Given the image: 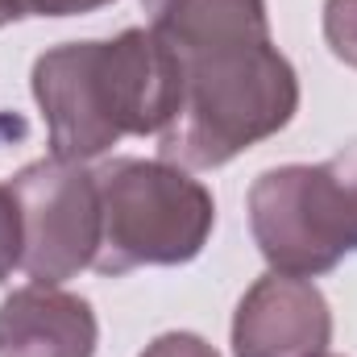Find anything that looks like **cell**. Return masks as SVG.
Returning <instances> with one entry per match:
<instances>
[{
  "label": "cell",
  "instance_id": "7c38bea8",
  "mask_svg": "<svg viewBox=\"0 0 357 357\" xmlns=\"http://www.w3.org/2000/svg\"><path fill=\"white\" fill-rule=\"evenodd\" d=\"M112 0H25V13L33 17H79V13H96Z\"/></svg>",
  "mask_w": 357,
  "mask_h": 357
},
{
  "label": "cell",
  "instance_id": "8992f818",
  "mask_svg": "<svg viewBox=\"0 0 357 357\" xmlns=\"http://www.w3.org/2000/svg\"><path fill=\"white\" fill-rule=\"evenodd\" d=\"M333 341V312L312 278L262 274L233 312V357H320Z\"/></svg>",
  "mask_w": 357,
  "mask_h": 357
},
{
  "label": "cell",
  "instance_id": "ba28073f",
  "mask_svg": "<svg viewBox=\"0 0 357 357\" xmlns=\"http://www.w3.org/2000/svg\"><path fill=\"white\" fill-rule=\"evenodd\" d=\"M146 29L167 46H187L229 33H270L266 0H142Z\"/></svg>",
  "mask_w": 357,
  "mask_h": 357
},
{
  "label": "cell",
  "instance_id": "30bf717a",
  "mask_svg": "<svg viewBox=\"0 0 357 357\" xmlns=\"http://www.w3.org/2000/svg\"><path fill=\"white\" fill-rule=\"evenodd\" d=\"M17 266H21V212L8 183H0V282Z\"/></svg>",
  "mask_w": 357,
  "mask_h": 357
},
{
  "label": "cell",
  "instance_id": "6da1fadb",
  "mask_svg": "<svg viewBox=\"0 0 357 357\" xmlns=\"http://www.w3.org/2000/svg\"><path fill=\"white\" fill-rule=\"evenodd\" d=\"M29 84L50 154L67 162L104 158L121 137H162L183 96L175 54L137 25L104 42L50 46L38 54Z\"/></svg>",
  "mask_w": 357,
  "mask_h": 357
},
{
  "label": "cell",
  "instance_id": "277c9868",
  "mask_svg": "<svg viewBox=\"0 0 357 357\" xmlns=\"http://www.w3.org/2000/svg\"><path fill=\"white\" fill-rule=\"evenodd\" d=\"M250 233L270 270L320 278L357 254V142L324 162L270 167L250 187Z\"/></svg>",
  "mask_w": 357,
  "mask_h": 357
},
{
  "label": "cell",
  "instance_id": "7a4b0ae2",
  "mask_svg": "<svg viewBox=\"0 0 357 357\" xmlns=\"http://www.w3.org/2000/svg\"><path fill=\"white\" fill-rule=\"evenodd\" d=\"M171 54L183 75V96L175 121L158 137L162 162L216 171L287 129L299 112V75L270 33L208 38Z\"/></svg>",
  "mask_w": 357,
  "mask_h": 357
},
{
  "label": "cell",
  "instance_id": "9c48e42d",
  "mask_svg": "<svg viewBox=\"0 0 357 357\" xmlns=\"http://www.w3.org/2000/svg\"><path fill=\"white\" fill-rule=\"evenodd\" d=\"M324 42L357 71V0H324Z\"/></svg>",
  "mask_w": 357,
  "mask_h": 357
},
{
  "label": "cell",
  "instance_id": "4fadbf2b",
  "mask_svg": "<svg viewBox=\"0 0 357 357\" xmlns=\"http://www.w3.org/2000/svg\"><path fill=\"white\" fill-rule=\"evenodd\" d=\"M25 17V0H0V29Z\"/></svg>",
  "mask_w": 357,
  "mask_h": 357
},
{
  "label": "cell",
  "instance_id": "8fae6325",
  "mask_svg": "<svg viewBox=\"0 0 357 357\" xmlns=\"http://www.w3.org/2000/svg\"><path fill=\"white\" fill-rule=\"evenodd\" d=\"M137 357H220V354L204 337H195V333H162V337H154Z\"/></svg>",
  "mask_w": 357,
  "mask_h": 357
},
{
  "label": "cell",
  "instance_id": "5b68a950",
  "mask_svg": "<svg viewBox=\"0 0 357 357\" xmlns=\"http://www.w3.org/2000/svg\"><path fill=\"white\" fill-rule=\"evenodd\" d=\"M21 212V270L33 282L59 287L96 266L100 250V187L96 171L67 158H38L8 183Z\"/></svg>",
  "mask_w": 357,
  "mask_h": 357
},
{
  "label": "cell",
  "instance_id": "3957f363",
  "mask_svg": "<svg viewBox=\"0 0 357 357\" xmlns=\"http://www.w3.org/2000/svg\"><path fill=\"white\" fill-rule=\"evenodd\" d=\"M100 187V274L142 266H187L204 254L216 229L212 191L162 158H108Z\"/></svg>",
  "mask_w": 357,
  "mask_h": 357
},
{
  "label": "cell",
  "instance_id": "52a82bcc",
  "mask_svg": "<svg viewBox=\"0 0 357 357\" xmlns=\"http://www.w3.org/2000/svg\"><path fill=\"white\" fill-rule=\"evenodd\" d=\"M100 324L84 295L29 282L0 303V357H96Z\"/></svg>",
  "mask_w": 357,
  "mask_h": 357
},
{
  "label": "cell",
  "instance_id": "5bb4252c",
  "mask_svg": "<svg viewBox=\"0 0 357 357\" xmlns=\"http://www.w3.org/2000/svg\"><path fill=\"white\" fill-rule=\"evenodd\" d=\"M320 357H337V354H320Z\"/></svg>",
  "mask_w": 357,
  "mask_h": 357
}]
</instances>
